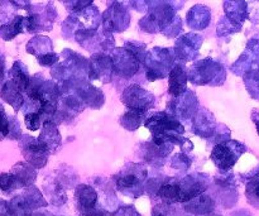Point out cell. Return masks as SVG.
<instances>
[{
	"label": "cell",
	"mask_w": 259,
	"mask_h": 216,
	"mask_svg": "<svg viewBox=\"0 0 259 216\" xmlns=\"http://www.w3.org/2000/svg\"><path fill=\"white\" fill-rule=\"evenodd\" d=\"M146 177V169L142 168L141 166H131V168L125 169L119 176L118 181H116L118 189L124 194L137 197L138 195H141L142 185H143Z\"/></svg>",
	"instance_id": "cell-1"
},
{
	"label": "cell",
	"mask_w": 259,
	"mask_h": 216,
	"mask_svg": "<svg viewBox=\"0 0 259 216\" xmlns=\"http://www.w3.org/2000/svg\"><path fill=\"white\" fill-rule=\"evenodd\" d=\"M146 126L153 132V136L166 137L171 136L174 132H176V133H184V126L176 119L171 118V116L163 113L157 114V115L149 118L147 120Z\"/></svg>",
	"instance_id": "cell-2"
},
{
	"label": "cell",
	"mask_w": 259,
	"mask_h": 216,
	"mask_svg": "<svg viewBox=\"0 0 259 216\" xmlns=\"http://www.w3.org/2000/svg\"><path fill=\"white\" fill-rule=\"evenodd\" d=\"M232 143L233 142L218 144L214 148V151H212L211 159L219 168H232L235 162H237V158L239 157V154H242L243 151H238V149L233 148Z\"/></svg>",
	"instance_id": "cell-3"
},
{
	"label": "cell",
	"mask_w": 259,
	"mask_h": 216,
	"mask_svg": "<svg viewBox=\"0 0 259 216\" xmlns=\"http://www.w3.org/2000/svg\"><path fill=\"white\" fill-rule=\"evenodd\" d=\"M123 99L126 105L131 106L132 111L143 114L148 109L149 101H152V95L138 86H131L125 90Z\"/></svg>",
	"instance_id": "cell-4"
},
{
	"label": "cell",
	"mask_w": 259,
	"mask_h": 216,
	"mask_svg": "<svg viewBox=\"0 0 259 216\" xmlns=\"http://www.w3.org/2000/svg\"><path fill=\"white\" fill-rule=\"evenodd\" d=\"M177 184H179L180 190L179 202H187L190 200L195 199V197L200 196L207 187L204 180L194 176L186 177V179L177 182Z\"/></svg>",
	"instance_id": "cell-5"
},
{
	"label": "cell",
	"mask_w": 259,
	"mask_h": 216,
	"mask_svg": "<svg viewBox=\"0 0 259 216\" xmlns=\"http://www.w3.org/2000/svg\"><path fill=\"white\" fill-rule=\"evenodd\" d=\"M23 154L27 162H29L32 166L40 168L47 162L48 151L38 141H30L29 144L23 149Z\"/></svg>",
	"instance_id": "cell-6"
},
{
	"label": "cell",
	"mask_w": 259,
	"mask_h": 216,
	"mask_svg": "<svg viewBox=\"0 0 259 216\" xmlns=\"http://www.w3.org/2000/svg\"><path fill=\"white\" fill-rule=\"evenodd\" d=\"M76 200H77L80 209L89 214V211L95 207L96 201H98V194L93 187L88 186V185H80L76 189Z\"/></svg>",
	"instance_id": "cell-7"
},
{
	"label": "cell",
	"mask_w": 259,
	"mask_h": 216,
	"mask_svg": "<svg viewBox=\"0 0 259 216\" xmlns=\"http://www.w3.org/2000/svg\"><path fill=\"white\" fill-rule=\"evenodd\" d=\"M185 209H186V211L195 215H207L214 210V201L210 196L200 195V196L187 201V204L185 205Z\"/></svg>",
	"instance_id": "cell-8"
},
{
	"label": "cell",
	"mask_w": 259,
	"mask_h": 216,
	"mask_svg": "<svg viewBox=\"0 0 259 216\" xmlns=\"http://www.w3.org/2000/svg\"><path fill=\"white\" fill-rule=\"evenodd\" d=\"M43 147H45L47 151L50 149H56L60 146V133L56 129V126L53 125L50 121H46L45 125H43V131L40 133L39 138L37 139Z\"/></svg>",
	"instance_id": "cell-9"
},
{
	"label": "cell",
	"mask_w": 259,
	"mask_h": 216,
	"mask_svg": "<svg viewBox=\"0 0 259 216\" xmlns=\"http://www.w3.org/2000/svg\"><path fill=\"white\" fill-rule=\"evenodd\" d=\"M13 175L17 177L18 182L22 187L32 185L37 177V172L33 169V167H30L27 163H23V162L15 164L14 168H13Z\"/></svg>",
	"instance_id": "cell-10"
},
{
	"label": "cell",
	"mask_w": 259,
	"mask_h": 216,
	"mask_svg": "<svg viewBox=\"0 0 259 216\" xmlns=\"http://www.w3.org/2000/svg\"><path fill=\"white\" fill-rule=\"evenodd\" d=\"M10 76H12V81L10 82L18 89L19 93L25 91L29 86V76H28L25 67L20 62H15L13 66L12 71H10Z\"/></svg>",
	"instance_id": "cell-11"
},
{
	"label": "cell",
	"mask_w": 259,
	"mask_h": 216,
	"mask_svg": "<svg viewBox=\"0 0 259 216\" xmlns=\"http://www.w3.org/2000/svg\"><path fill=\"white\" fill-rule=\"evenodd\" d=\"M2 98L7 101L9 105H12L15 110H19L23 105V96L22 94L18 91V89L13 85L10 81L4 83L2 89V93H0Z\"/></svg>",
	"instance_id": "cell-12"
},
{
	"label": "cell",
	"mask_w": 259,
	"mask_h": 216,
	"mask_svg": "<svg viewBox=\"0 0 259 216\" xmlns=\"http://www.w3.org/2000/svg\"><path fill=\"white\" fill-rule=\"evenodd\" d=\"M186 89V75L180 66L175 67L169 73V93L177 96Z\"/></svg>",
	"instance_id": "cell-13"
},
{
	"label": "cell",
	"mask_w": 259,
	"mask_h": 216,
	"mask_svg": "<svg viewBox=\"0 0 259 216\" xmlns=\"http://www.w3.org/2000/svg\"><path fill=\"white\" fill-rule=\"evenodd\" d=\"M32 207L23 196H17L7 204V216H32Z\"/></svg>",
	"instance_id": "cell-14"
},
{
	"label": "cell",
	"mask_w": 259,
	"mask_h": 216,
	"mask_svg": "<svg viewBox=\"0 0 259 216\" xmlns=\"http://www.w3.org/2000/svg\"><path fill=\"white\" fill-rule=\"evenodd\" d=\"M23 28H27V18L17 17L12 23L0 27V37L5 40H9L18 33L23 32Z\"/></svg>",
	"instance_id": "cell-15"
},
{
	"label": "cell",
	"mask_w": 259,
	"mask_h": 216,
	"mask_svg": "<svg viewBox=\"0 0 259 216\" xmlns=\"http://www.w3.org/2000/svg\"><path fill=\"white\" fill-rule=\"evenodd\" d=\"M158 195L164 202H167V204L179 202V196H180L179 184H177V182H169V184H164L163 186L159 189Z\"/></svg>",
	"instance_id": "cell-16"
},
{
	"label": "cell",
	"mask_w": 259,
	"mask_h": 216,
	"mask_svg": "<svg viewBox=\"0 0 259 216\" xmlns=\"http://www.w3.org/2000/svg\"><path fill=\"white\" fill-rule=\"evenodd\" d=\"M247 197L250 204L259 206V172L248 182Z\"/></svg>",
	"instance_id": "cell-17"
},
{
	"label": "cell",
	"mask_w": 259,
	"mask_h": 216,
	"mask_svg": "<svg viewBox=\"0 0 259 216\" xmlns=\"http://www.w3.org/2000/svg\"><path fill=\"white\" fill-rule=\"evenodd\" d=\"M22 196L24 197L25 201L29 204V206L32 207V209H34V207L46 206V205H47V202L45 201V199L42 197L40 192L38 191L37 189H34V187L28 190V191L25 192L24 195H22Z\"/></svg>",
	"instance_id": "cell-18"
},
{
	"label": "cell",
	"mask_w": 259,
	"mask_h": 216,
	"mask_svg": "<svg viewBox=\"0 0 259 216\" xmlns=\"http://www.w3.org/2000/svg\"><path fill=\"white\" fill-rule=\"evenodd\" d=\"M18 187H22L18 182L17 177L13 174H2L0 175V189L4 192L14 191Z\"/></svg>",
	"instance_id": "cell-19"
},
{
	"label": "cell",
	"mask_w": 259,
	"mask_h": 216,
	"mask_svg": "<svg viewBox=\"0 0 259 216\" xmlns=\"http://www.w3.org/2000/svg\"><path fill=\"white\" fill-rule=\"evenodd\" d=\"M25 125L29 131H38L40 125V118L37 113H29L25 115Z\"/></svg>",
	"instance_id": "cell-20"
},
{
	"label": "cell",
	"mask_w": 259,
	"mask_h": 216,
	"mask_svg": "<svg viewBox=\"0 0 259 216\" xmlns=\"http://www.w3.org/2000/svg\"><path fill=\"white\" fill-rule=\"evenodd\" d=\"M10 132V125L9 120H8V116L5 114L4 109L0 106V138H4L9 134Z\"/></svg>",
	"instance_id": "cell-21"
},
{
	"label": "cell",
	"mask_w": 259,
	"mask_h": 216,
	"mask_svg": "<svg viewBox=\"0 0 259 216\" xmlns=\"http://www.w3.org/2000/svg\"><path fill=\"white\" fill-rule=\"evenodd\" d=\"M40 62V65H51V63L56 62L57 61V56L56 55H45L42 57L38 58Z\"/></svg>",
	"instance_id": "cell-22"
},
{
	"label": "cell",
	"mask_w": 259,
	"mask_h": 216,
	"mask_svg": "<svg viewBox=\"0 0 259 216\" xmlns=\"http://www.w3.org/2000/svg\"><path fill=\"white\" fill-rule=\"evenodd\" d=\"M114 216H139L133 209H121Z\"/></svg>",
	"instance_id": "cell-23"
},
{
	"label": "cell",
	"mask_w": 259,
	"mask_h": 216,
	"mask_svg": "<svg viewBox=\"0 0 259 216\" xmlns=\"http://www.w3.org/2000/svg\"><path fill=\"white\" fill-rule=\"evenodd\" d=\"M152 216H171V215H169V212L167 211L166 207L158 206L153 210V214H152Z\"/></svg>",
	"instance_id": "cell-24"
},
{
	"label": "cell",
	"mask_w": 259,
	"mask_h": 216,
	"mask_svg": "<svg viewBox=\"0 0 259 216\" xmlns=\"http://www.w3.org/2000/svg\"><path fill=\"white\" fill-rule=\"evenodd\" d=\"M3 78H4V57L0 53V82L3 81Z\"/></svg>",
	"instance_id": "cell-25"
},
{
	"label": "cell",
	"mask_w": 259,
	"mask_h": 216,
	"mask_svg": "<svg viewBox=\"0 0 259 216\" xmlns=\"http://www.w3.org/2000/svg\"><path fill=\"white\" fill-rule=\"evenodd\" d=\"M254 123H257V126H258V133H259V121H257V120H255V119H254Z\"/></svg>",
	"instance_id": "cell-26"
},
{
	"label": "cell",
	"mask_w": 259,
	"mask_h": 216,
	"mask_svg": "<svg viewBox=\"0 0 259 216\" xmlns=\"http://www.w3.org/2000/svg\"><path fill=\"white\" fill-rule=\"evenodd\" d=\"M82 216H95V215H91V214H83Z\"/></svg>",
	"instance_id": "cell-27"
},
{
	"label": "cell",
	"mask_w": 259,
	"mask_h": 216,
	"mask_svg": "<svg viewBox=\"0 0 259 216\" xmlns=\"http://www.w3.org/2000/svg\"><path fill=\"white\" fill-rule=\"evenodd\" d=\"M205 216H219V215H210V214H207V215H205Z\"/></svg>",
	"instance_id": "cell-28"
},
{
	"label": "cell",
	"mask_w": 259,
	"mask_h": 216,
	"mask_svg": "<svg viewBox=\"0 0 259 216\" xmlns=\"http://www.w3.org/2000/svg\"><path fill=\"white\" fill-rule=\"evenodd\" d=\"M0 216H7V215H0Z\"/></svg>",
	"instance_id": "cell-29"
}]
</instances>
